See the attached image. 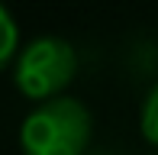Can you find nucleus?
Instances as JSON below:
<instances>
[{
	"label": "nucleus",
	"mask_w": 158,
	"mask_h": 155,
	"mask_svg": "<svg viewBox=\"0 0 158 155\" xmlns=\"http://www.w3.org/2000/svg\"><path fill=\"white\" fill-rule=\"evenodd\" d=\"M142 136L148 139L152 145H158V84L148 90L145 103H142Z\"/></svg>",
	"instance_id": "20e7f679"
},
{
	"label": "nucleus",
	"mask_w": 158,
	"mask_h": 155,
	"mask_svg": "<svg viewBox=\"0 0 158 155\" xmlns=\"http://www.w3.org/2000/svg\"><path fill=\"white\" fill-rule=\"evenodd\" d=\"M77 74L74 45L61 36H39L16 55L13 81L19 94L35 103H45L52 97H61V90Z\"/></svg>",
	"instance_id": "f03ea898"
},
{
	"label": "nucleus",
	"mask_w": 158,
	"mask_h": 155,
	"mask_svg": "<svg viewBox=\"0 0 158 155\" xmlns=\"http://www.w3.org/2000/svg\"><path fill=\"white\" fill-rule=\"evenodd\" d=\"M94 119L74 97H52L35 103L19 126L23 155H84L90 145Z\"/></svg>",
	"instance_id": "f257e3e1"
},
{
	"label": "nucleus",
	"mask_w": 158,
	"mask_h": 155,
	"mask_svg": "<svg viewBox=\"0 0 158 155\" xmlns=\"http://www.w3.org/2000/svg\"><path fill=\"white\" fill-rule=\"evenodd\" d=\"M16 48H19V29H16V19L13 13L0 3V71L16 58Z\"/></svg>",
	"instance_id": "7ed1b4c3"
}]
</instances>
